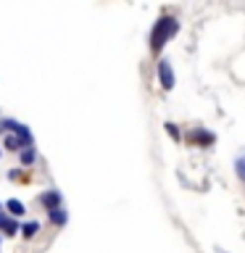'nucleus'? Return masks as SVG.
<instances>
[{"label":"nucleus","mask_w":245,"mask_h":253,"mask_svg":"<svg viewBox=\"0 0 245 253\" xmlns=\"http://www.w3.org/2000/svg\"><path fill=\"white\" fill-rule=\"evenodd\" d=\"M177 32H179V19L177 16H169V13L158 16V21L153 24V29H150V53L158 55L171 37H177Z\"/></svg>","instance_id":"f257e3e1"},{"label":"nucleus","mask_w":245,"mask_h":253,"mask_svg":"<svg viewBox=\"0 0 245 253\" xmlns=\"http://www.w3.org/2000/svg\"><path fill=\"white\" fill-rule=\"evenodd\" d=\"M156 74H158V82H161V87L166 92H171L174 90V84H177V77H174V69H171V61H166L161 58L158 61V66H156Z\"/></svg>","instance_id":"f03ea898"},{"label":"nucleus","mask_w":245,"mask_h":253,"mask_svg":"<svg viewBox=\"0 0 245 253\" xmlns=\"http://www.w3.org/2000/svg\"><path fill=\"white\" fill-rule=\"evenodd\" d=\"M187 142H193V145H213L216 142V134L208 132V129H201V126H195V129H190L185 134Z\"/></svg>","instance_id":"7ed1b4c3"},{"label":"nucleus","mask_w":245,"mask_h":253,"mask_svg":"<svg viewBox=\"0 0 245 253\" xmlns=\"http://www.w3.org/2000/svg\"><path fill=\"white\" fill-rule=\"evenodd\" d=\"M40 203H42L45 209H55V206H61V190H45V193L40 195Z\"/></svg>","instance_id":"20e7f679"},{"label":"nucleus","mask_w":245,"mask_h":253,"mask_svg":"<svg viewBox=\"0 0 245 253\" xmlns=\"http://www.w3.org/2000/svg\"><path fill=\"white\" fill-rule=\"evenodd\" d=\"M47 216H50V221L55 227H63L69 221V213H66V209L63 206H55V209H47Z\"/></svg>","instance_id":"39448f33"},{"label":"nucleus","mask_w":245,"mask_h":253,"mask_svg":"<svg viewBox=\"0 0 245 253\" xmlns=\"http://www.w3.org/2000/svg\"><path fill=\"white\" fill-rule=\"evenodd\" d=\"M11 132H13V134H19V137H21V142H24L27 148L32 145V142H35V140H32V132H29V126H24V124H19V122H13Z\"/></svg>","instance_id":"423d86ee"},{"label":"nucleus","mask_w":245,"mask_h":253,"mask_svg":"<svg viewBox=\"0 0 245 253\" xmlns=\"http://www.w3.org/2000/svg\"><path fill=\"white\" fill-rule=\"evenodd\" d=\"M5 209H8V213H11V216H24V211H27V206H24L21 201H16V198H11V201L5 203Z\"/></svg>","instance_id":"0eeeda50"},{"label":"nucleus","mask_w":245,"mask_h":253,"mask_svg":"<svg viewBox=\"0 0 245 253\" xmlns=\"http://www.w3.org/2000/svg\"><path fill=\"white\" fill-rule=\"evenodd\" d=\"M24 148H27V145L21 142L19 134H8V137H5V150H13V153H16V150H24Z\"/></svg>","instance_id":"6e6552de"},{"label":"nucleus","mask_w":245,"mask_h":253,"mask_svg":"<svg viewBox=\"0 0 245 253\" xmlns=\"http://www.w3.org/2000/svg\"><path fill=\"white\" fill-rule=\"evenodd\" d=\"M19 232L29 240V237H35V235L40 232V224H37V221H27V224H21V227H19Z\"/></svg>","instance_id":"1a4fd4ad"},{"label":"nucleus","mask_w":245,"mask_h":253,"mask_svg":"<svg viewBox=\"0 0 245 253\" xmlns=\"http://www.w3.org/2000/svg\"><path fill=\"white\" fill-rule=\"evenodd\" d=\"M235 174H237V179L245 185V156H237L235 158Z\"/></svg>","instance_id":"9d476101"},{"label":"nucleus","mask_w":245,"mask_h":253,"mask_svg":"<svg viewBox=\"0 0 245 253\" xmlns=\"http://www.w3.org/2000/svg\"><path fill=\"white\" fill-rule=\"evenodd\" d=\"M0 229H3V232H5L8 237H13V235H19V224H16V221H13V219H5V221H3V227H0Z\"/></svg>","instance_id":"9b49d317"},{"label":"nucleus","mask_w":245,"mask_h":253,"mask_svg":"<svg viewBox=\"0 0 245 253\" xmlns=\"http://www.w3.org/2000/svg\"><path fill=\"white\" fill-rule=\"evenodd\" d=\"M32 161H35V148L29 145V148H24V150H21V164H24V166H29Z\"/></svg>","instance_id":"f8f14e48"},{"label":"nucleus","mask_w":245,"mask_h":253,"mask_svg":"<svg viewBox=\"0 0 245 253\" xmlns=\"http://www.w3.org/2000/svg\"><path fill=\"white\" fill-rule=\"evenodd\" d=\"M166 132H169V137L171 140H182V134H179V129H177V124H174V122H166Z\"/></svg>","instance_id":"ddd939ff"},{"label":"nucleus","mask_w":245,"mask_h":253,"mask_svg":"<svg viewBox=\"0 0 245 253\" xmlns=\"http://www.w3.org/2000/svg\"><path fill=\"white\" fill-rule=\"evenodd\" d=\"M0 211H3V206H0Z\"/></svg>","instance_id":"4468645a"}]
</instances>
